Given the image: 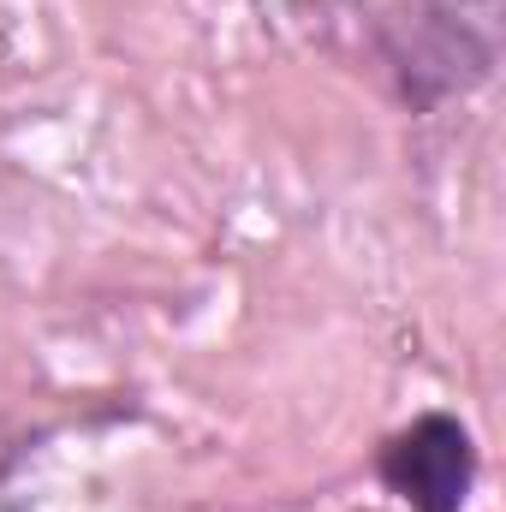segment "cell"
Returning <instances> with one entry per match:
<instances>
[{
    "label": "cell",
    "instance_id": "1",
    "mask_svg": "<svg viewBox=\"0 0 506 512\" xmlns=\"http://www.w3.org/2000/svg\"><path fill=\"white\" fill-rule=\"evenodd\" d=\"M381 483L411 512H465L477 489V441L459 417L423 411L381 447Z\"/></svg>",
    "mask_w": 506,
    "mask_h": 512
},
{
    "label": "cell",
    "instance_id": "2",
    "mask_svg": "<svg viewBox=\"0 0 506 512\" xmlns=\"http://www.w3.org/2000/svg\"><path fill=\"white\" fill-rule=\"evenodd\" d=\"M429 66H459V90L489 78L501 48V0H435L429 12Z\"/></svg>",
    "mask_w": 506,
    "mask_h": 512
}]
</instances>
